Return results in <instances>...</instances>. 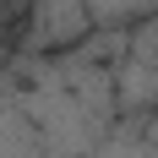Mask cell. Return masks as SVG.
Wrapping results in <instances>:
<instances>
[{
  "label": "cell",
  "mask_w": 158,
  "mask_h": 158,
  "mask_svg": "<svg viewBox=\"0 0 158 158\" xmlns=\"http://www.w3.org/2000/svg\"><path fill=\"white\" fill-rule=\"evenodd\" d=\"M16 27V55H65L93 33V16L87 0H27Z\"/></svg>",
  "instance_id": "6da1fadb"
},
{
  "label": "cell",
  "mask_w": 158,
  "mask_h": 158,
  "mask_svg": "<svg viewBox=\"0 0 158 158\" xmlns=\"http://www.w3.org/2000/svg\"><path fill=\"white\" fill-rule=\"evenodd\" d=\"M109 82H114V109H126V114L158 109V65L120 55V60H114V71H109Z\"/></svg>",
  "instance_id": "7a4b0ae2"
},
{
  "label": "cell",
  "mask_w": 158,
  "mask_h": 158,
  "mask_svg": "<svg viewBox=\"0 0 158 158\" xmlns=\"http://www.w3.org/2000/svg\"><path fill=\"white\" fill-rule=\"evenodd\" d=\"M0 158H60L11 98H0Z\"/></svg>",
  "instance_id": "3957f363"
},
{
  "label": "cell",
  "mask_w": 158,
  "mask_h": 158,
  "mask_svg": "<svg viewBox=\"0 0 158 158\" xmlns=\"http://www.w3.org/2000/svg\"><path fill=\"white\" fill-rule=\"evenodd\" d=\"M153 11H158V0H87L93 27H131V22H142Z\"/></svg>",
  "instance_id": "277c9868"
},
{
  "label": "cell",
  "mask_w": 158,
  "mask_h": 158,
  "mask_svg": "<svg viewBox=\"0 0 158 158\" xmlns=\"http://www.w3.org/2000/svg\"><path fill=\"white\" fill-rule=\"evenodd\" d=\"M126 55H131V60H147V65H158V11L126 27Z\"/></svg>",
  "instance_id": "5b68a950"
},
{
  "label": "cell",
  "mask_w": 158,
  "mask_h": 158,
  "mask_svg": "<svg viewBox=\"0 0 158 158\" xmlns=\"http://www.w3.org/2000/svg\"><path fill=\"white\" fill-rule=\"evenodd\" d=\"M11 27H16V16L6 11V0H0V38H6V33H11Z\"/></svg>",
  "instance_id": "8992f818"
},
{
  "label": "cell",
  "mask_w": 158,
  "mask_h": 158,
  "mask_svg": "<svg viewBox=\"0 0 158 158\" xmlns=\"http://www.w3.org/2000/svg\"><path fill=\"white\" fill-rule=\"evenodd\" d=\"M6 11H11L16 22H22V11H27V0H6Z\"/></svg>",
  "instance_id": "52a82bcc"
},
{
  "label": "cell",
  "mask_w": 158,
  "mask_h": 158,
  "mask_svg": "<svg viewBox=\"0 0 158 158\" xmlns=\"http://www.w3.org/2000/svg\"><path fill=\"white\" fill-rule=\"evenodd\" d=\"M6 60H11V55H6V44H0V65H6Z\"/></svg>",
  "instance_id": "ba28073f"
}]
</instances>
